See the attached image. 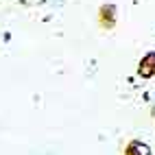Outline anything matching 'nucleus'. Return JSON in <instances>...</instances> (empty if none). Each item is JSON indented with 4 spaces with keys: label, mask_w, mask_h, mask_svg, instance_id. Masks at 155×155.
Instances as JSON below:
<instances>
[{
    "label": "nucleus",
    "mask_w": 155,
    "mask_h": 155,
    "mask_svg": "<svg viewBox=\"0 0 155 155\" xmlns=\"http://www.w3.org/2000/svg\"><path fill=\"white\" fill-rule=\"evenodd\" d=\"M129 153L131 155H151L149 147H147V144H142V142H133L131 149H129Z\"/></svg>",
    "instance_id": "nucleus-1"
}]
</instances>
